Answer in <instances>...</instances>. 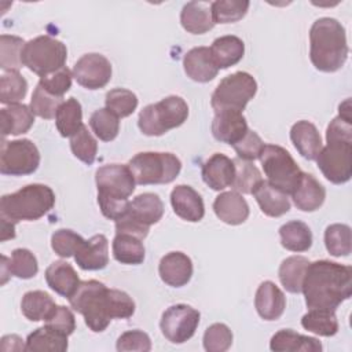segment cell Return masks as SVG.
<instances>
[{
  "label": "cell",
  "instance_id": "cell-37",
  "mask_svg": "<svg viewBox=\"0 0 352 352\" xmlns=\"http://www.w3.org/2000/svg\"><path fill=\"white\" fill-rule=\"evenodd\" d=\"M55 307L54 298L43 290L26 292L21 301V311L32 322L44 320Z\"/></svg>",
  "mask_w": 352,
  "mask_h": 352
},
{
  "label": "cell",
  "instance_id": "cell-35",
  "mask_svg": "<svg viewBox=\"0 0 352 352\" xmlns=\"http://www.w3.org/2000/svg\"><path fill=\"white\" fill-rule=\"evenodd\" d=\"M308 264L309 260L304 256H290L282 261V264L279 265L278 276L282 286L289 293H301L302 280Z\"/></svg>",
  "mask_w": 352,
  "mask_h": 352
},
{
  "label": "cell",
  "instance_id": "cell-14",
  "mask_svg": "<svg viewBox=\"0 0 352 352\" xmlns=\"http://www.w3.org/2000/svg\"><path fill=\"white\" fill-rule=\"evenodd\" d=\"M73 78L87 89H99L111 78L110 60L98 52L82 55L73 66Z\"/></svg>",
  "mask_w": 352,
  "mask_h": 352
},
{
  "label": "cell",
  "instance_id": "cell-47",
  "mask_svg": "<svg viewBox=\"0 0 352 352\" xmlns=\"http://www.w3.org/2000/svg\"><path fill=\"white\" fill-rule=\"evenodd\" d=\"M70 148L76 158L87 165L94 164L98 153V143L85 125L70 138Z\"/></svg>",
  "mask_w": 352,
  "mask_h": 352
},
{
  "label": "cell",
  "instance_id": "cell-52",
  "mask_svg": "<svg viewBox=\"0 0 352 352\" xmlns=\"http://www.w3.org/2000/svg\"><path fill=\"white\" fill-rule=\"evenodd\" d=\"M45 326L70 336L76 330V319L73 312L65 305H56L51 309L48 316L44 319Z\"/></svg>",
  "mask_w": 352,
  "mask_h": 352
},
{
  "label": "cell",
  "instance_id": "cell-8",
  "mask_svg": "<svg viewBox=\"0 0 352 352\" xmlns=\"http://www.w3.org/2000/svg\"><path fill=\"white\" fill-rule=\"evenodd\" d=\"M258 160L268 179L267 182L285 194H292L301 179L302 170L290 153L278 144H264Z\"/></svg>",
  "mask_w": 352,
  "mask_h": 352
},
{
  "label": "cell",
  "instance_id": "cell-36",
  "mask_svg": "<svg viewBox=\"0 0 352 352\" xmlns=\"http://www.w3.org/2000/svg\"><path fill=\"white\" fill-rule=\"evenodd\" d=\"M56 129L63 138H72L81 129L82 124V109L76 98H69L62 102L55 116Z\"/></svg>",
  "mask_w": 352,
  "mask_h": 352
},
{
  "label": "cell",
  "instance_id": "cell-1",
  "mask_svg": "<svg viewBox=\"0 0 352 352\" xmlns=\"http://www.w3.org/2000/svg\"><path fill=\"white\" fill-rule=\"evenodd\" d=\"M72 308L84 316V322L94 333H102L113 319H126L135 314V302L128 293L109 289L104 283L89 279L80 282L69 297Z\"/></svg>",
  "mask_w": 352,
  "mask_h": 352
},
{
  "label": "cell",
  "instance_id": "cell-50",
  "mask_svg": "<svg viewBox=\"0 0 352 352\" xmlns=\"http://www.w3.org/2000/svg\"><path fill=\"white\" fill-rule=\"evenodd\" d=\"M232 331L224 323H213L204 333V348L208 352H224L232 345Z\"/></svg>",
  "mask_w": 352,
  "mask_h": 352
},
{
  "label": "cell",
  "instance_id": "cell-51",
  "mask_svg": "<svg viewBox=\"0 0 352 352\" xmlns=\"http://www.w3.org/2000/svg\"><path fill=\"white\" fill-rule=\"evenodd\" d=\"M73 73L65 66L51 74L40 77L38 85H41L48 94L63 98V95L72 88Z\"/></svg>",
  "mask_w": 352,
  "mask_h": 352
},
{
  "label": "cell",
  "instance_id": "cell-27",
  "mask_svg": "<svg viewBox=\"0 0 352 352\" xmlns=\"http://www.w3.org/2000/svg\"><path fill=\"white\" fill-rule=\"evenodd\" d=\"M126 214L140 224L150 227L161 220L164 214V204L157 194L143 192L129 201Z\"/></svg>",
  "mask_w": 352,
  "mask_h": 352
},
{
  "label": "cell",
  "instance_id": "cell-46",
  "mask_svg": "<svg viewBox=\"0 0 352 352\" xmlns=\"http://www.w3.org/2000/svg\"><path fill=\"white\" fill-rule=\"evenodd\" d=\"M8 268L11 275L19 279H30L36 276L38 264L36 256L29 249L18 248L12 250L11 257L8 258Z\"/></svg>",
  "mask_w": 352,
  "mask_h": 352
},
{
  "label": "cell",
  "instance_id": "cell-23",
  "mask_svg": "<svg viewBox=\"0 0 352 352\" xmlns=\"http://www.w3.org/2000/svg\"><path fill=\"white\" fill-rule=\"evenodd\" d=\"M290 195L297 209L302 212H314L323 205L326 198V190L314 177V175L302 172L297 187Z\"/></svg>",
  "mask_w": 352,
  "mask_h": 352
},
{
  "label": "cell",
  "instance_id": "cell-15",
  "mask_svg": "<svg viewBox=\"0 0 352 352\" xmlns=\"http://www.w3.org/2000/svg\"><path fill=\"white\" fill-rule=\"evenodd\" d=\"M249 131L246 118L241 111L223 110L214 114L212 121V135L216 140L234 146Z\"/></svg>",
  "mask_w": 352,
  "mask_h": 352
},
{
  "label": "cell",
  "instance_id": "cell-24",
  "mask_svg": "<svg viewBox=\"0 0 352 352\" xmlns=\"http://www.w3.org/2000/svg\"><path fill=\"white\" fill-rule=\"evenodd\" d=\"M261 212L270 217H279L290 210L287 194L274 187L267 180H261L252 191Z\"/></svg>",
  "mask_w": 352,
  "mask_h": 352
},
{
  "label": "cell",
  "instance_id": "cell-43",
  "mask_svg": "<svg viewBox=\"0 0 352 352\" xmlns=\"http://www.w3.org/2000/svg\"><path fill=\"white\" fill-rule=\"evenodd\" d=\"M250 3L246 0H216L210 3L212 18L214 23H232L242 19Z\"/></svg>",
  "mask_w": 352,
  "mask_h": 352
},
{
  "label": "cell",
  "instance_id": "cell-3",
  "mask_svg": "<svg viewBox=\"0 0 352 352\" xmlns=\"http://www.w3.org/2000/svg\"><path fill=\"white\" fill-rule=\"evenodd\" d=\"M345 29L336 18L316 19L309 30V58L312 65L324 73L340 70L348 58Z\"/></svg>",
  "mask_w": 352,
  "mask_h": 352
},
{
  "label": "cell",
  "instance_id": "cell-58",
  "mask_svg": "<svg viewBox=\"0 0 352 352\" xmlns=\"http://www.w3.org/2000/svg\"><path fill=\"white\" fill-rule=\"evenodd\" d=\"M0 220H1V235H0V241L1 242H6L8 239H12L15 238V221L4 217V216H0Z\"/></svg>",
  "mask_w": 352,
  "mask_h": 352
},
{
  "label": "cell",
  "instance_id": "cell-11",
  "mask_svg": "<svg viewBox=\"0 0 352 352\" xmlns=\"http://www.w3.org/2000/svg\"><path fill=\"white\" fill-rule=\"evenodd\" d=\"M318 168L323 176L334 183L344 184L352 176V142L327 140L316 157Z\"/></svg>",
  "mask_w": 352,
  "mask_h": 352
},
{
  "label": "cell",
  "instance_id": "cell-29",
  "mask_svg": "<svg viewBox=\"0 0 352 352\" xmlns=\"http://www.w3.org/2000/svg\"><path fill=\"white\" fill-rule=\"evenodd\" d=\"M0 121L3 138L8 135L16 136L21 133H26L32 128L34 122V114L30 106H26L23 103H14L0 110Z\"/></svg>",
  "mask_w": 352,
  "mask_h": 352
},
{
  "label": "cell",
  "instance_id": "cell-2",
  "mask_svg": "<svg viewBox=\"0 0 352 352\" xmlns=\"http://www.w3.org/2000/svg\"><path fill=\"white\" fill-rule=\"evenodd\" d=\"M301 292L309 309H330L351 297L352 268L330 260L309 263L304 275Z\"/></svg>",
  "mask_w": 352,
  "mask_h": 352
},
{
  "label": "cell",
  "instance_id": "cell-13",
  "mask_svg": "<svg viewBox=\"0 0 352 352\" xmlns=\"http://www.w3.org/2000/svg\"><path fill=\"white\" fill-rule=\"evenodd\" d=\"M98 194L113 198L128 199L135 191V177L128 165L107 164L98 168L95 173Z\"/></svg>",
  "mask_w": 352,
  "mask_h": 352
},
{
  "label": "cell",
  "instance_id": "cell-4",
  "mask_svg": "<svg viewBox=\"0 0 352 352\" xmlns=\"http://www.w3.org/2000/svg\"><path fill=\"white\" fill-rule=\"evenodd\" d=\"M55 205V194L51 187L33 183L21 190L6 194L0 199V216L15 223L34 221L47 214Z\"/></svg>",
  "mask_w": 352,
  "mask_h": 352
},
{
  "label": "cell",
  "instance_id": "cell-16",
  "mask_svg": "<svg viewBox=\"0 0 352 352\" xmlns=\"http://www.w3.org/2000/svg\"><path fill=\"white\" fill-rule=\"evenodd\" d=\"M170 204L173 212L186 221L197 223L201 221L205 216L204 199L191 186H176L170 192Z\"/></svg>",
  "mask_w": 352,
  "mask_h": 352
},
{
  "label": "cell",
  "instance_id": "cell-30",
  "mask_svg": "<svg viewBox=\"0 0 352 352\" xmlns=\"http://www.w3.org/2000/svg\"><path fill=\"white\" fill-rule=\"evenodd\" d=\"M209 51L217 69H228L243 58L245 44L239 37L227 34L217 37L212 43Z\"/></svg>",
  "mask_w": 352,
  "mask_h": 352
},
{
  "label": "cell",
  "instance_id": "cell-12",
  "mask_svg": "<svg viewBox=\"0 0 352 352\" xmlns=\"http://www.w3.org/2000/svg\"><path fill=\"white\" fill-rule=\"evenodd\" d=\"M199 318V312L187 304L170 305L161 316L160 329L169 342L183 344L195 334Z\"/></svg>",
  "mask_w": 352,
  "mask_h": 352
},
{
  "label": "cell",
  "instance_id": "cell-40",
  "mask_svg": "<svg viewBox=\"0 0 352 352\" xmlns=\"http://www.w3.org/2000/svg\"><path fill=\"white\" fill-rule=\"evenodd\" d=\"M324 245L334 257H346L352 250L351 227L346 224H330L324 231Z\"/></svg>",
  "mask_w": 352,
  "mask_h": 352
},
{
  "label": "cell",
  "instance_id": "cell-54",
  "mask_svg": "<svg viewBox=\"0 0 352 352\" xmlns=\"http://www.w3.org/2000/svg\"><path fill=\"white\" fill-rule=\"evenodd\" d=\"M117 351H140L148 352L151 349V340L147 333L142 330H128L122 333L116 345Z\"/></svg>",
  "mask_w": 352,
  "mask_h": 352
},
{
  "label": "cell",
  "instance_id": "cell-10",
  "mask_svg": "<svg viewBox=\"0 0 352 352\" xmlns=\"http://www.w3.org/2000/svg\"><path fill=\"white\" fill-rule=\"evenodd\" d=\"M40 153L29 139L3 140L0 150V172L8 176H25L37 170Z\"/></svg>",
  "mask_w": 352,
  "mask_h": 352
},
{
  "label": "cell",
  "instance_id": "cell-57",
  "mask_svg": "<svg viewBox=\"0 0 352 352\" xmlns=\"http://www.w3.org/2000/svg\"><path fill=\"white\" fill-rule=\"evenodd\" d=\"M148 228L150 227L140 224L139 221L133 220L128 214H125L124 217H121L116 221V234H131L140 239H144L147 236Z\"/></svg>",
  "mask_w": 352,
  "mask_h": 352
},
{
  "label": "cell",
  "instance_id": "cell-18",
  "mask_svg": "<svg viewBox=\"0 0 352 352\" xmlns=\"http://www.w3.org/2000/svg\"><path fill=\"white\" fill-rule=\"evenodd\" d=\"M204 182L214 191H221L230 187L234 182L235 166L234 161L224 154L216 153L202 164L201 170Z\"/></svg>",
  "mask_w": 352,
  "mask_h": 352
},
{
  "label": "cell",
  "instance_id": "cell-32",
  "mask_svg": "<svg viewBox=\"0 0 352 352\" xmlns=\"http://www.w3.org/2000/svg\"><path fill=\"white\" fill-rule=\"evenodd\" d=\"M67 336L48 327L43 326L36 329L28 336L25 351L29 352H43V351H55L63 352L67 349Z\"/></svg>",
  "mask_w": 352,
  "mask_h": 352
},
{
  "label": "cell",
  "instance_id": "cell-9",
  "mask_svg": "<svg viewBox=\"0 0 352 352\" xmlns=\"http://www.w3.org/2000/svg\"><path fill=\"white\" fill-rule=\"evenodd\" d=\"M257 92L254 77L246 72H235L224 77L212 94L210 104L214 113L223 110L243 111Z\"/></svg>",
  "mask_w": 352,
  "mask_h": 352
},
{
  "label": "cell",
  "instance_id": "cell-44",
  "mask_svg": "<svg viewBox=\"0 0 352 352\" xmlns=\"http://www.w3.org/2000/svg\"><path fill=\"white\" fill-rule=\"evenodd\" d=\"M89 125L92 132L103 142L114 140L120 131L118 117L106 107L98 109L91 114Z\"/></svg>",
  "mask_w": 352,
  "mask_h": 352
},
{
  "label": "cell",
  "instance_id": "cell-41",
  "mask_svg": "<svg viewBox=\"0 0 352 352\" xmlns=\"http://www.w3.org/2000/svg\"><path fill=\"white\" fill-rule=\"evenodd\" d=\"M232 161L235 166V176L231 184L232 190L239 194H252L256 184L263 180L258 168L253 165L252 161H245L238 157Z\"/></svg>",
  "mask_w": 352,
  "mask_h": 352
},
{
  "label": "cell",
  "instance_id": "cell-20",
  "mask_svg": "<svg viewBox=\"0 0 352 352\" xmlns=\"http://www.w3.org/2000/svg\"><path fill=\"white\" fill-rule=\"evenodd\" d=\"M77 265L84 271L103 270L109 264V242L103 234L85 241L74 254Z\"/></svg>",
  "mask_w": 352,
  "mask_h": 352
},
{
  "label": "cell",
  "instance_id": "cell-22",
  "mask_svg": "<svg viewBox=\"0 0 352 352\" xmlns=\"http://www.w3.org/2000/svg\"><path fill=\"white\" fill-rule=\"evenodd\" d=\"M183 67L187 77L197 82H209L219 73L208 47L191 48L183 58Z\"/></svg>",
  "mask_w": 352,
  "mask_h": 352
},
{
  "label": "cell",
  "instance_id": "cell-21",
  "mask_svg": "<svg viewBox=\"0 0 352 352\" xmlns=\"http://www.w3.org/2000/svg\"><path fill=\"white\" fill-rule=\"evenodd\" d=\"M214 214L226 224L238 226L249 217V205L242 194L236 191H224L213 202Z\"/></svg>",
  "mask_w": 352,
  "mask_h": 352
},
{
  "label": "cell",
  "instance_id": "cell-34",
  "mask_svg": "<svg viewBox=\"0 0 352 352\" xmlns=\"http://www.w3.org/2000/svg\"><path fill=\"white\" fill-rule=\"evenodd\" d=\"M280 243L290 252H307L312 245V232L309 227L300 220H292L285 223L279 228Z\"/></svg>",
  "mask_w": 352,
  "mask_h": 352
},
{
  "label": "cell",
  "instance_id": "cell-45",
  "mask_svg": "<svg viewBox=\"0 0 352 352\" xmlns=\"http://www.w3.org/2000/svg\"><path fill=\"white\" fill-rule=\"evenodd\" d=\"M106 109L114 113L118 118L131 116L138 107V96L125 88H114L106 94Z\"/></svg>",
  "mask_w": 352,
  "mask_h": 352
},
{
  "label": "cell",
  "instance_id": "cell-19",
  "mask_svg": "<svg viewBox=\"0 0 352 352\" xmlns=\"http://www.w3.org/2000/svg\"><path fill=\"white\" fill-rule=\"evenodd\" d=\"M254 307L261 319L276 320L285 312L286 298L283 292L274 282L264 280L257 287Z\"/></svg>",
  "mask_w": 352,
  "mask_h": 352
},
{
  "label": "cell",
  "instance_id": "cell-28",
  "mask_svg": "<svg viewBox=\"0 0 352 352\" xmlns=\"http://www.w3.org/2000/svg\"><path fill=\"white\" fill-rule=\"evenodd\" d=\"M180 23L183 29L191 34H204L213 26L210 4L205 1H188L180 12Z\"/></svg>",
  "mask_w": 352,
  "mask_h": 352
},
{
  "label": "cell",
  "instance_id": "cell-53",
  "mask_svg": "<svg viewBox=\"0 0 352 352\" xmlns=\"http://www.w3.org/2000/svg\"><path fill=\"white\" fill-rule=\"evenodd\" d=\"M232 147H234L238 158L245 160V161H254V160H258V157L264 148V142L257 135V132L249 129L246 132V135L238 143H235Z\"/></svg>",
  "mask_w": 352,
  "mask_h": 352
},
{
  "label": "cell",
  "instance_id": "cell-25",
  "mask_svg": "<svg viewBox=\"0 0 352 352\" xmlns=\"http://www.w3.org/2000/svg\"><path fill=\"white\" fill-rule=\"evenodd\" d=\"M290 140L301 157L309 161L316 160L319 151L323 147L320 133L318 132L316 126L307 120L297 121L292 126Z\"/></svg>",
  "mask_w": 352,
  "mask_h": 352
},
{
  "label": "cell",
  "instance_id": "cell-39",
  "mask_svg": "<svg viewBox=\"0 0 352 352\" xmlns=\"http://www.w3.org/2000/svg\"><path fill=\"white\" fill-rule=\"evenodd\" d=\"M25 40L18 36L1 34L0 37V67L4 72H18L22 63Z\"/></svg>",
  "mask_w": 352,
  "mask_h": 352
},
{
  "label": "cell",
  "instance_id": "cell-5",
  "mask_svg": "<svg viewBox=\"0 0 352 352\" xmlns=\"http://www.w3.org/2000/svg\"><path fill=\"white\" fill-rule=\"evenodd\" d=\"M188 117L186 100L169 95L157 103L147 104L139 113L138 126L146 136H161L168 131L184 124Z\"/></svg>",
  "mask_w": 352,
  "mask_h": 352
},
{
  "label": "cell",
  "instance_id": "cell-55",
  "mask_svg": "<svg viewBox=\"0 0 352 352\" xmlns=\"http://www.w3.org/2000/svg\"><path fill=\"white\" fill-rule=\"evenodd\" d=\"M98 204L102 214L114 221L124 217L129 208V199H120L102 194H98Z\"/></svg>",
  "mask_w": 352,
  "mask_h": 352
},
{
  "label": "cell",
  "instance_id": "cell-26",
  "mask_svg": "<svg viewBox=\"0 0 352 352\" xmlns=\"http://www.w3.org/2000/svg\"><path fill=\"white\" fill-rule=\"evenodd\" d=\"M45 280L55 293L66 298H69L77 290L81 282L72 264L63 260H56L47 267Z\"/></svg>",
  "mask_w": 352,
  "mask_h": 352
},
{
  "label": "cell",
  "instance_id": "cell-48",
  "mask_svg": "<svg viewBox=\"0 0 352 352\" xmlns=\"http://www.w3.org/2000/svg\"><path fill=\"white\" fill-rule=\"evenodd\" d=\"M62 102H63V98L48 94L41 85L37 84L30 99V109L34 116L44 120H51V118H55L56 111L62 104Z\"/></svg>",
  "mask_w": 352,
  "mask_h": 352
},
{
  "label": "cell",
  "instance_id": "cell-33",
  "mask_svg": "<svg viewBox=\"0 0 352 352\" xmlns=\"http://www.w3.org/2000/svg\"><path fill=\"white\" fill-rule=\"evenodd\" d=\"M143 239L131 234H116L113 239V256L121 264H142L146 256Z\"/></svg>",
  "mask_w": 352,
  "mask_h": 352
},
{
  "label": "cell",
  "instance_id": "cell-49",
  "mask_svg": "<svg viewBox=\"0 0 352 352\" xmlns=\"http://www.w3.org/2000/svg\"><path fill=\"white\" fill-rule=\"evenodd\" d=\"M85 242V239L67 228L56 230L51 236V248L59 257H72L77 253V250L81 248V245Z\"/></svg>",
  "mask_w": 352,
  "mask_h": 352
},
{
  "label": "cell",
  "instance_id": "cell-7",
  "mask_svg": "<svg viewBox=\"0 0 352 352\" xmlns=\"http://www.w3.org/2000/svg\"><path fill=\"white\" fill-rule=\"evenodd\" d=\"M66 58V45L48 34L37 36L29 40L22 52L23 66L40 77L65 67Z\"/></svg>",
  "mask_w": 352,
  "mask_h": 352
},
{
  "label": "cell",
  "instance_id": "cell-59",
  "mask_svg": "<svg viewBox=\"0 0 352 352\" xmlns=\"http://www.w3.org/2000/svg\"><path fill=\"white\" fill-rule=\"evenodd\" d=\"M10 275H11V272L8 268V257L1 256V285H4L8 280Z\"/></svg>",
  "mask_w": 352,
  "mask_h": 352
},
{
  "label": "cell",
  "instance_id": "cell-6",
  "mask_svg": "<svg viewBox=\"0 0 352 352\" xmlns=\"http://www.w3.org/2000/svg\"><path fill=\"white\" fill-rule=\"evenodd\" d=\"M128 166L136 184H168L180 173L182 162L172 153L146 151L132 157Z\"/></svg>",
  "mask_w": 352,
  "mask_h": 352
},
{
  "label": "cell",
  "instance_id": "cell-56",
  "mask_svg": "<svg viewBox=\"0 0 352 352\" xmlns=\"http://www.w3.org/2000/svg\"><path fill=\"white\" fill-rule=\"evenodd\" d=\"M326 140H349L352 142V118L337 116L330 121L326 129Z\"/></svg>",
  "mask_w": 352,
  "mask_h": 352
},
{
  "label": "cell",
  "instance_id": "cell-31",
  "mask_svg": "<svg viewBox=\"0 0 352 352\" xmlns=\"http://www.w3.org/2000/svg\"><path fill=\"white\" fill-rule=\"evenodd\" d=\"M270 349L275 352H320L322 344L314 337L298 334L292 329H282L271 337Z\"/></svg>",
  "mask_w": 352,
  "mask_h": 352
},
{
  "label": "cell",
  "instance_id": "cell-17",
  "mask_svg": "<svg viewBox=\"0 0 352 352\" xmlns=\"http://www.w3.org/2000/svg\"><path fill=\"white\" fill-rule=\"evenodd\" d=\"M158 274L168 286L182 287L187 285L192 276V261L183 252H169L161 258Z\"/></svg>",
  "mask_w": 352,
  "mask_h": 352
},
{
  "label": "cell",
  "instance_id": "cell-42",
  "mask_svg": "<svg viewBox=\"0 0 352 352\" xmlns=\"http://www.w3.org/2000/svg\"><path fill=\"white\" fill-rule=\"evenodd\" d=\"M28 81L19 72H4L0 77V102L3 104L19 103L26 96Z\"/></svg>",
  "mask_w": 352,
  "mask_h": 352
},
{
  "label": "cell",
  "instance_id": "cell-38",
  "mask_svg": "<svg viewBox=\"0 0 352 352\" xmlns=\"http://www.w3.org/2000/svg\"><path fill=\"white\" fill-rule=\"evenodd\" d=\"M301 326L318 336L331 337L338 331V320L336 311L330 309H309L301 318Z\"/></svg>",
  "mask_w": 352,
  "mask_h": 352
}]
</instances>
